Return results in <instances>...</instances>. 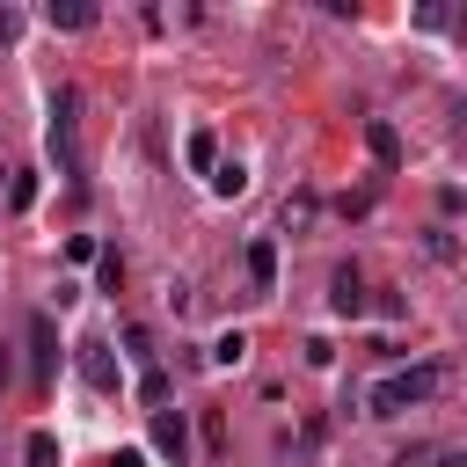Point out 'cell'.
Here are the masks:
<instances>
[{
    "mask_svg": "<svg viewBox=\"0 0 467 467\" xmlns=\"http://www.w3.org/2000/svg\"><path fill=\"white\" fill-rule=\"evenodd\" d=\"M44 139H51L58 175H66V182H80V175H88V161H80V95H73V88H51V124H44Z\"/></svg>",
    "mask_w": 467,
    "mask_h": 467,
    "instance_id": "cell-1",
    "label": "cell"
},
{
    "mask_svg": "<svg viewBox=\"0 0 467 467\" xmlns=\"http://www.w3.org/2000/svg\"><path fill=\"white\" fill-rule=\"evenodd\" d=\"M431 387H438V365H409V372H387V379L372 387V416H401V409L431 401Z\"/></svg>",
    "mask_w": 467,
    "mask_h": 467,
    "instance_id": "cell-2",
    "label": "cell"
},
{
    "mask_svg": "<svg viewBox=\"0 0 467 467\" xmlns=\"http://www.w3.org/2000/svg\"><path fill=\"white\" fill-rule=\"evenodd\" d=\"M51 372H58V328H51V314H29V379H36V394L51 387Z\"/></svg>",
    "mask_w": 467,
    "mask_h": 467,
    "instance_id": "cell-3",
    "label": "cell"
},
{
    "mask_svg": "<svg viewBox=\"0 0 467 467\" xmlns=\"http://www.w3.org/2000/svg\"><path fill=\"white\" fill-rule=\"evenodd\" d=\"M153 452L175 460V467H190V416L182 409H153Z\"/></svg>",
    "mask_w": 467,
    "mask_h": 467,
    "instance_id": "cell-4",
    "label": "cell"
},
{
    "mask_svg": "<svg viewBox=\"0 0 467 467\" xmlns=\"http://www.w3.org/2000/svg\"><path fill=\"white\" fill-rule=\"evenodd\" d=\"M328 306H336L343 321H358V314H365V277H358V263H343V270L328 277Z\"/></svg>",
    "mask_w": 467,
    "mask_h": 467,
    "instance_id": "cell-5",
    "label": "cell"
},
{
    "mask_svg": "<svg viewBox=\"0 0 467 467\" xmlns=\"http://www.w3.org/2000/svg\"><path fill=\"white\" fill-rule=\"evenodd\" d=\"M80 379L95 387V394H117V358H109V343H80Z\"/></svg>",
    "mask_w": 467,
    "mask_h": 467,
    "instance_id": "cell-6",
    "label": "cell"
},
{
    "mask_svg": "<svg viewBox=\"0 0 467 467\" xmlns=\"http://www.w3.org/2000/svg\"><path fill=\"white\" fill-rule=\"evenodd\" d=\"M365 153H372L379 168H401V131H394L387 117H372V124H365Z\"/></svg>",
    "mask_w": 467,
    "mask_h": 467,
    "instance_id": "cell-7",
    "label": "cell"
},
{
    "mask_svg": "<svg viewBox=\"0 0 467 467\" xmlns=\"http://www.w3.org/2000/svg\"><path fill=\"white\" fill-rule=\"evenodd\" d=\"M248 285H255V292L277 285V241H248Z\"/></svg>",
    "mask_w": 467,
    "mask_h": 467,
    "instance_id": "cell-8",
    "label": "cell"
},
{
    "mask_svg": "<svg viewBox=\"0 0 467 467\" xmlns=\"http://www.w3.org/2000/svg\"><path fill=\"white\" fill-rule=\"evenodd\" d=\"M44 22H51V29H88V22H95V7H88V0H51V7H44Z\"/></svg>",
    "mask_w": 467,
    "mask_h": 467,
    "instance_id": "cell-9",
    "label": "cell"
},
{
    "mask_svg": "<svg viewBox=\"0 0 467 467\" xmlns=\"http://www.w3.org/2000/svg\"><path fill=\"white\" fill-rule=\"evenodd\" d=\"M182 161H190L197 175H212V168H219V139H212V131H190V146H182Z\"/></svg>",
    "mask_w": 467,
    "mask_h": 467,
    "instance_id": "cell-10",
    "label": "cell"
},
{
    "mask_svg": "<svg viewBox=\"0 0 467 467\" xmlns=\"http://www.w3.org/2000/svg\"><path fill=\"white\" fill-rule=\"evenodd\" d=\"M212 190H219V197H241V190H248V168H241V161H219V168H212Z\"/></svg>",
    "mask_w": 467,
    "mask_h": 467,
    "instance_id": "cell-11",
    "label": "cell"
},
{
    "mask_svg": "<svg viewBox=\"0 0 467 467\" xmlns=\"http://www.w3.org/2000/svg\"><path fill=\"white\" fill-rule=\"evenodd\" d=\"M241 358H248V336H241V328H226V336L212 343V365H241Z\"/></svg>",
    "mask_w": 467,
    "mask_h": 467,
    "instance_id": "cell-12",
    "label": "cell"
},
{
    "mask_svg": "<svg viewBox=\"0 0 467 467\" xmlns=\"http://www.w3.org/2000/svg\"><path fill=\"white\" fill-rule=\"evenodd\" d=\"M95 277H102V292H117V285H124V255L102 248V255H95Z\"/></svg>",
    "mask_w": 467,
    "mask_h": 467,
    "instance_id": "cell-13",
    "label": "cell"
},
{
    "mask_svg": "<svg viewBox=\"0 0 467 467\" xmlns=\"http://www.w3.org/2000/svg\"><path fill=\"white\" fill-rule=\"evenodd\" d=\"M29 467H58V438L51 431H29Z\"/></svg>",
    "mask_w": 467,
    "mask_h": 467,
    "instance_id": "cell-14",
    "label": "cell"
},
{
    "mask_svg": "<svg viewBox=\"0 0 467 467\" xmlns=\"http://www.w3.org/2000/svg\"><path fill=\"white\" fill-rule=\"evenodd\" d=\"M139 401H153V409H161V401H168V372H153V365H146V372H139Z\"/></svg>",
    "mask_w": 467,
    "mask_h": 467,
    "instance_id": "cell-15",
    "label": "cell"
},
{
    "mask_svg": "<svg viewBox=\"0 0 467 467\" xmlns=\"http://www.w3.org/2000/svg\"><path fill=\"white\" fill-rule=\"evenodd\" d=\"M7 204L29 212V204H36V175H15V182H7Z\"/></svg>",
    "mask_w": 467,
    "mask_h": 467,
    "instance_id": "cell-16",
    "label": "cell"
},
{
    "mask_svg": "<svg viewBox=\"0 0 467 467\" xmlns=\"http://www.w3.org/2000/svg\"><path fill=\"white\" fill-rule=\"evenodd\" d=\"M124 350H131L139 365H153V336H146V328H124Z\"/></svg>",
    "mask_w": 467,
    "mask_h": 467,
    "instance_id": "cell-17",
    "label": "cell"
},
{
    "mask_svg": "<svg viewBox=\"0 0 467 467\" xmlns=\"http://www.w3.org/2000/svg\"><path fill=\"white\" fill-rule=\"evenodd\" d=\"M109 467H146V452H139V445H117V452H109Z\"/></svg>",
    "mask_w": 467,
    "mask_h": 467,
    "instance_id": "cell-18",
    "label": "cell"
}]
</instances>
